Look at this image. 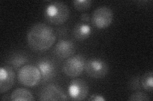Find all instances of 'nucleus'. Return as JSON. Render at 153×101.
<instances>
[{"mask_svg":"<svg viewBox=\"0 0 153 101\" xmlns=\"http://www.w3.org/2000/svg\"><path fill=\"white\" fill-rule=\"evenodd\" d=\"M40 100H69L66 95L59 86L49 84L42 88L38 94Z\"/></svg>","mask_w":153,"mask_h":101,"instance_id":"obj_7","label":"nucleus"},{"mask_svg":"<svg viewBox=\"0 0 153 101\" xmlns=\"http://www.w3.org/2000/svg\"><path fill=\"white\" fill-rule=\"evenodd\" d=\"M37 68L40 70L42 81L43 83L53 78L56 73V69L55 65L52 60L47 58H43L37 62Z\"/></svg>","mask_w":153,"mask_h":101,"instance_id":"obj_11","label":"nucleus"},{"mask_svg":"<svg viewBox=\"0 0 153 101\" xmlns=\"http://www.w3.org/2000/svg\"><path fill=\"white\" fill-rule=\"evenodd\" d=\"M10 100L13 101L19 100H34L35 98L33 97L32 93L28 90L24 88H19L13 90L11 95Z\"/></svg>","mask_w":153,"mask_h":101,"instance_id":"obj_13","label":"nucleus"},{"mask_svg":"<svg viewBox=\"0 0 153 101\" xmlns=\"http://www.w3.org/2000/svg\"><path fill=\"white\" fill-rule=\"evenodd\" d=\"M140 84L146 90L152 92L153 88V73L151 71L147 72L140 78Z\"/></svg>","mask_w":153,"mask_h":101,"instance_id":"obj_15","label":"nucleus"},{"mask_svg":"<svg viewBox=\"0 0 153 101\" xmlns=\"http://www.w3.org/2000/svg\"><path fill=\"white\" fill-rule=\"evenodd\" d=\"M85 70L86 73L91 77L102 78L108 73V66L103 60L91 58L85 62Z\"/></svg>","mask_w":153,"mask_h":101,"instance_id":"obj_5","label":"nucleus"},{"mask_svg":"<svg viewBox=\"0 0 153 101\" xmlns=\"http://www.w3.org/2000/svg\"><path fill=\"white\" fill-rule=\"evenodd\" d=\"M15 72L12 67L2 66L0 70V94L7 92L10 89L15 81Z\"/></svg>","mask_w":153,"mask_h":101,"instance_id":"obj_9","label":"nucleus"},{"mask_svg":"<svg viewBox=\"0 0 153 101\" xmlns=\"http://www.w3.org/2000/svg\"><path fill=\"white\" fill-rule=\"evenodd\" d=\"M74 7L79 11H85L91 6L92 1L90 0H75L74 1Z\"/></svg>","mask_w":153,"mask_h":101,"instance_id":"obj_16","label":"nucleus"},{"mask_svg":"<svg viewBox=\"0 0 153 101\" xmlns=\"http://www.w3.org/2000/svg\"><path fill=\"white\" fill-rule=\"evenodd\" d=\"M17 78L22 85L27 87H33L40 83L42 76L37 67L26 65L19 70Z\"/></svg>","mask_w":153,"mask_h":101,"instance_id":"obj_3","label":"nucleus"},{"mask_svg":"<svg viewBox=\"0 0 153 101\" xmlns=\"http://www.w3.org/2000/svg\"><path fill=\"white\" fill-rule=\"evenodd\" d=\"M56 32L51 26L44 23H37L28 31L27 43L33 50L45 51L54 44Z\"/></svg>","mask_w":153,"mask_h":101,"instance_id":"obj_1","label":"nucleus"},{"mask_svg":"<svg viewBox=\"0 0 153 101\" xmlns=\"http://www.w3.org/2000/svg\"><path fill=\"white\" fill-rule=\"evenodd\" d=\"M75 52L74 43L70 40L61 39L57 42L54 49V53L60 59H66L72 56Z\"/></svg>","mask_w":153,"mask_h":101,"instance_id":"obj_10","label":"nucleus"},{"mask_svg":"<svg viewBox=\"0 0 153 101\" xmlns=\"http://www.w3.org/2000/svg\"><path fill=\"white\" fill-rule=\"evenodd\" d=\"M47 22L54 25H61L68 20L70 10L68 6L61 1H54L48 4L44 12Z\"/></svg>","mask_w":153,"mask_h":101,"instance_id":"obj_2","label":"nucleus"},{"mask_svg":"<svg viewBox=\"0 0 153 101\" xmlns=\"http://www.w3.org/2000/svg\"><path fill=\"white\" fill-rule=\"evenodd\" d=\"M140 79L138 77H136L133 78V80L131 81L130 83V86L132 89L137 90L140 89Z\"/></svg>","mask_w":153,"mask_h":101,"instance_id":"obj_18","label":"nucleus"},{"mask_svg":"<svg viewBox=\"0 0 153 101\" xmlns=\"http://www.w3.org/2000/svg\"><path fill=\"white\" fill-rule=\"evenodd\" d=\"M28 62L27 56L22 54H14L12 56L8 61L10 65H11L13 68L15 70H19L22 66L25 65Z\"/></svg>","mask_w":153,"mask_h":101,"instance_id":"obj_14","label":"nucleus"},{"mask_svg":"<svg viewBox=\"0 0 153 101\" xmlns=\"http://www.w3.org/2000/svg\"><path fill=\"white\" fill-rule=\"evenodd\" d=\"M114 19L112 9L107 7H100L94 11L92 15L93 25L98 28H105L110 26Z\"/></svg>","mask_w":153,"mask_h":101,"instance_id":"obj_6","label":"nucleus"},{"mask_svg":"<svg viewBox=\"0 0 153 101\" xmlns=\"http://www.w3.org/2000/svg\"><path fill=\"white\" fill-rule=\"evenodd\" d=\"M71 99L74 100H82L89 92V86L86 81L81 78L74 79L71 81L68 88Z\"/></svg>","mask_w":153,"mask_h":101,"instance_id":"obj_8","label":"nucleus"},{"mask_svg":"<svg viewBox=\"0 0 153 101\" xmlns=\"http://www.w3.org/2000/svg\"><path fill=\"white\" fill-rule=\"evenodd\" d=\"M91 28L84 23H76L74 28V36L76 39L78 41H84L91 34Z\"/></svg>","mask_w":153,"mask_h":101,"instance_id":"obj_12","label":"nucleus"},{"mask_svg":"<svg viewBox=\"0 0 153 101\" xmlns=\"http://www.w3.org/2000/svg\"><path fill=\"white\" fill-rule=\"evenodd\" d=\"M129 100L131 101H148L150 98L147 94L142 92H136L130 95Z\"/></svg>","mask_w":153,"mask_h":101,"instance_id":"obj_17","label":"nucleus"},{"mask_svg":"<svg viewBox=\"0 0 153 101\" xmlns=\"http://www.w3.org/2000/svg\"><path fill=\"white\" fill-rule=\"evenodd\" d=\"M85 60L82 55L72 56L67 59L63 65L64 73L71 78L79 76L85 69Z\"/></svg>","mask_w":153,"mask_h":101,"instance_id":"obj_4","label":"nucleus"},{"mask_svg":"<svg viewBox=\"0 0 153 101\" xmlns=\"http://www.w3.org/2000/svg\"><path fill=\"white\" fill-rule=\"evenodd\" d=\"M80 19L84 22H89L90 20V17L88 13H82L80 16Z\"/></svg>","mask_w":153,"mask_h":101,"instance_id":"obj_20","label":"nucleus"},{"mask_svg":"<svg viewBox=\"0 0 153 101\" xmlns=\"http://www.w3.org/2000/svg\"><path fill=\"white\" fill-rule=\"evenodd\" d=\"M89 100L92 101H105V99L102 95H100L98 94H94L90 96V97L88 99Z\"/></svg>","mask_w":153,"mask_h":101,"instance_id":"obj_19","label":"nucleus"}]
</instances>
